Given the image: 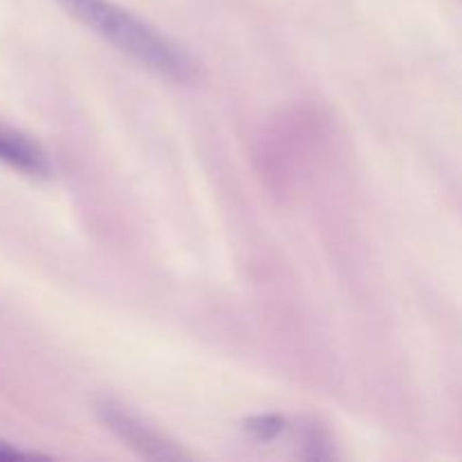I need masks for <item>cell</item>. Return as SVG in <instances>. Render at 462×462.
Listing matches in <instances>:
<instances>
[{
    "label": "cell",
    "instance_id": "obj_1",
    "mask_svg": "<svg viewBox=\"0 0 462 462\" xmlns=\"http://www.w3.org/2000/svg\"><path fill=\"white\" fill-rule=\"evenodd\" d=\"M57 5H61L86 30L97 34L147 70L180 84L192 81L197 75V63L179 43L167 39L156 27L126 12L120 5L111 0H57Z\"/></svg>",
    "mask_w": 462,
    "mask_h": 462
},
{
    "label": "cell",
    "instance_id": "obj_2",
    "mask_svg": "<svg viewBox=\"0 0 462 462\" xmlns=\"http://www.w3.org/2000/svg\"><path fill=\"white\" fill-rule=\"evenodd\" d=\"M97 413L99 420L106 424L108 431L120 438L138 456L156 460L183 458V454H180V449H176L174 442L167 440L162 433H158L147 422L135 418L134 413H129L125 406L116 404V402H102V404H97Z\"/></svg>",
    "mask_w": 462,
    "mask_h": 462
},
{
    "label": "cell",
    "instance_id": "obj_3",
    "mask_svg": "<svg viewBox=\"0 0 462 462\" xmlns=\"http://www.w3.org/2000/svg\"><path fill=\"white\" fill-rule=\"evenodd\" d=\"M0 162L32 179H48L52 167L43 149L18 131L0 125Z\"/></svg>",
    "mask_w": 462,
    "mask_h": 462
},
{
    "label": "cell",
    "instance_id": "obj_4",
    "mask_svg": "<svg viewBox=\"0 0 462 462\" xmlns=\"http://www.w3.org/2000/svg\"><path fill=\"white\" fill-rule=\"evenodd\" d=\"M289 429V420L280 413L253 415L244 422V431L260 442H273Z\"/></svg>",
    "mask_w": 462,
    "mask_h": 462
},
{
    "label": "cell",
    "instance_id": "obj_5",
    "mask_svg": "<svg viewBox=\"0 0 462 462\" xmlns=\"http://www.w3.org/2000/svg\"><path fill=\"white\" fill-rule=\"evenodd\" d=\"M329 440L325 438V431L320 427H305L302 429V456L305 458H329L334 456L329 449Z\"/></svg>",
    "mask_w": 462,
    "mask_h": 462
},
{
    "label": "cell",
    "instance_id": "obj_6",
    "mask_svg": "<svg viewBox=\"0 0 462 462\" xmlns=\"http://www.w3.org/2000/svg\"><path fill=\"white\" fill-rule=\"evenodd\" d=\"M16 458H39L36 454H27V451L18 449V447L9 445V442L0 440V460H16Z\"/></svg>",
    "mask_w": 462,
    "mask_h": 462
}]
</instances>
